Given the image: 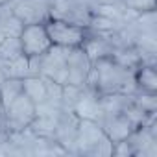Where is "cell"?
Listing matches in <instances>:
<instances>
[{
  "label": "cell",
  "instance_id": "ba28073f",
  "mask_svg": "<svg viewBox=\"0 0 157 157\" xmlns=\"http://www.w3.org/2000/svg\"><path fill=\"white\" fill-rule=\"evenodd\" d=\"M98 124L102 126L104 133L109 137V140L113 144L128 139L129 133L135 129V126L131 124V120L124 113H118V115H104V117L98 118Z\"/></svg>",
  "mask_w": 157,
  "mask_h": 157
},
{
  "label": "cell",
  "instance_id": "9a60e30c",
  "mask_svg": "<svg viewBox=\"0 0 157 157\" xmlns=\"http://www.w3.org/2000/svg\"><path fill=\"white\" fill-rule=\"evenodd\" d=\"M133 104L140 107L148 115H155L157 111V98L155 93H135L133 94Z\"/></svg>",
  "mask_w": 157,
  "mask_h": 157
},
{
  "label": "cell",
  "instance_id": "2e32d148",
  "mask_svg": "<svg viewBox=\"0 0 157 157\" xmlns=\"http://www.w3.org/2000/svg\"><path fill=\"white\" fill-rule=\"evenodd\" d=\"M2 115H4V104H2V96H0V128H2Z\"/></svg>",
  "mask_w": 157,
  "mask_h": 157
},
{
  "label": "cell",
  "instance_id": "3957f363",
  "mask_svg": "<svg viewBox=\"0 0 157 157\" xmlns=\"http://www.w3.org/2000/svg\"><path fill=\"white\" fill-rule=\"evenodd\" d=\"M35 117H37V105L22 93V94H19L10 105L4 107L2 128H4L8 133L22 131V129L30 128V124L33 122Z\"/></svg>",
  "mask_w": 157,
  "mask_h": 157
},
{
  "label": "cell",
  "instance_id": "277c9868",
  "mask_svg": "<svg viewBox=\"0 0 157 157\" xmlns=\"http://www.w3.org/2000/svg\"><path fill=\"white\" fill-rule=\"evenodd\" d=\"M93 70V59L87 56L83 46H74L67 52V83L85 87Z\"/></svg>",
  "mask_w": 157,
  "mask_h": 157
},
{
  "label": "cell",
  "instance_id": "5b68a950",
  "mask_svg": "<svg viewBox=\"0 0 157 157\" xmlns=\"http://www.w3.org/2000/svg\"><path fill=\"white\" fill-rule=\"evenodd\" d=\"M19 39H21L22 54L28 56V57H39V56H43L52 46V41L48 37V32L44 28V22L24 24Z\"/></svg>",
  "mask_w": 157,
  "mask_h": 157
},
{
  "label": "cell",
  "instance_id": "7a4b0ae2",
  "mask_svg": "<svg viewBox=\"0 0 157 157\" xmlns=\"http://www.w3.org/2000/svg\"><path fill=\"white\" fill-rule=\"evenodd\" d=\"M44 28L48 32L52 44L63 46V48L82 46L89 35L87 26L72 22V21H65V19H57V17H48L44 21Z\"/></svg>",
  "mask_w": 157,
  "mask_h": 157
},
{
  "label": "cell",
  "instance_id": "6da1fadb",
  "mask_svg": "<svg viewBox=\"0 0 157 157\" xmlns=\"http://www.w3.org/2000/svg\"><path fill=\"white\" fill-rule=\"evenodd\" d=\"M133 72L135 70L118 65L113 57H102L93 63V70L85 87L93 89L96 94H109V93L135 94L137 85Z\"/></svg>",
  "mask_w": 157,
  "mask_h": 157
},
{
  "label": "cell",
  "instance_id": "8992f818",
  "mask_svg": "<svg viewBox=\"0 0 157 157\" xmlns=\"http://www.w3.org/2000/svg\"><path fill=\"white\" fill-rule=\"evenodd\" d=\"M52 0H10L13 15L22 24L44 22L50 17Z\"/></svg>",
  "mask_w": 157,
  "mask_h": 157
},
{
  "label": "cell",
  "instance_id": "5bb4252c",
  "mask_svg": "<svg viewBox=\"0 0 157 157\" xmlns=\"http://www.w3.org/2000/svg\"><path fill=\"white\" fill-rule=\"evenodd\" d=\"M21 54H22V46L19 37H4L0 41V59L2 61H10Z\"/></svg>",
  "mask_w": 157,
  "mask_h": 157
},
{
  "label": "cell",
  "instance_id": "4fadbf2b",
  "mask_svg": "<svg viewBox=\"0 0 157 157\" xmlns=\"http://www.w3.org/2000/svg\"><path fill=\"white\" fill-rule=\"evenodd\" d=\"M19 94H22V80L21 78H6L4 83L0 85V96H2L4 107L10 105Z\"/></svg>",
  "mask_w": 157,
  "mask_h": 157
},
{
  "label": "cell",
  "instance_id": "52a82bcc",
  "mask_svg": "<svg viewBox=\"0 0 157 157\" xmlns=\"http://www.w3.org/2000/svg\"><path fill=\"white\" fill-rule=\"evenodd\" d=\"M104 137H105V133H104L102 126L96 120L80 118L78 131H76V139H74V153H83L85 155Z\"/></svg>",
  "mask_w": 157,
  "mask_h": 157
},
{
  "label": "cell",
  "instance_id": "30bf717a",
  "mask_svg": "<svg viewBox=\"0 0 157 157\" xmlns=\"http://www.w3.org/2000/svg\"><path fill=\"white\" fill-rule=\"evenodd\" d=\"M137 93H157V74L153 65H139L133 72Z\"/></svg>",
  "mask_w": 157,
  "mask_h": 157
},
{
  "label": "cell",
  "instance_id": "8fae6325",
  "mask_svg": "<svg viewBox=\"0 0 157 157\" xmlns=\"http://www.w3.org/2000/svg\"><path fill=\"white\" fill-rule=\"evenodd\" d=\"M22 93L35 104H43L46 100V82L41 76H26L22 78Z\"/></svg>",
  "mask_w": 157,
  "mask_h": 157
},
{
  "label": "cell",
  "instance_id": "9c48e42d",
  "mask_svg": "<svg viewBox=\"0 0 157 157\" xmlns=\"http://www.w3.org/2000/svg\"><path fill=\"white\" fill-rule=\"evenodd\" d=\"M72 111L80 117V118H89V120H96L98 122V118L102 115L100 102H98V94L93 89L85 87L83 93H82V96H80V100L76 102V105H74Z\"/></svg>",
  "mask_w": 157,
  "mask_h": 157
},
{
  "label": "cell",
  "instance_id": "7c38bea8",
  "mask_svg": "<svg viewBox=\"0 0 157 157\" xmlns=\"http://www.w3.org/2000/svg\"><path fill=\"white\" fill-rule=\"evenodd\" d=\"M0 63H2L4 70H6V76L8 78H26V76H32V68H30V57L21 54L10 61H2L0 59Z\"/></svg>",
  "mask_w": 157,
  "mask_h": 157
}]
</instances>
